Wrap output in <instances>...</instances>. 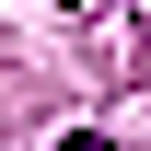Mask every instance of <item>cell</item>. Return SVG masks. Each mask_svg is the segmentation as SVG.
<instances>
[{"instance_id": "cell-1", "label": "cell", "mask_w": 151, "mask_h": 151, "mask_svg": "<svg viewBox=\"0 0 151 151\" xmlns=\"http://www.w3.org/2000/svg\"><path fill=\"white\" fill-rule=\"evenodd\" d=\"M58 151H105V139H93V128H81V139H58Z\"/></svg>"}]
</instances>
